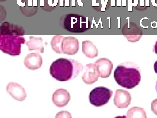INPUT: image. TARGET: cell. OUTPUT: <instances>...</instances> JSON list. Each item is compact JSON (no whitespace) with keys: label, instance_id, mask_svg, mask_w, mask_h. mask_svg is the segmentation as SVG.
Returning a JSON list of instances; mask_svg holds the SVG:
<instances>
[{"label":"cell","instance_id":"22","mask_svg":"<svg viewBox=\"0 0 157 118\" xmlns=\"http://www.w3.org/2000/svg\"><path fill=\"white\" fill-rule=\"evenodd\" d=\"M151 3L153 6L157 7V0H151Z\"/></svg>","mask_w":157,"mask_h":118},{"label":"cell","instance_id":"25","mask_svg":"<svg viewBox=\"0 0 157 118\" xmlns=\"http://www.w3.org/2000/svg\"><path fill=\"white\" fill-rule=\"evenodd\" d=\"M1 1H5V0H0Z\"/></svg>","mask_w":157,"mask_h":118},{"label":"cell","instance_id":"16","mask_svg":"<svg viewBox=\"0 0 157 118\" xmlns=\"http://www.w3.org/2000/svg\"><path fill=\"white\" fill-rule=\"evenodd\" d=\"M63 37L61 35H56L53 37L51 41L50 44L52 48L57 53L61 54L60 46Z\"/></svg>","mask_w":157,"mask_h":118},{"label":"cell","instance_id":"18","mask_svg":"<svg viewBox=\"0 0 157 118\" xmlns=\"http://www.w3.org/2000/svg\"><path fill=\"white\" fill-rule=\"evenodd\" d=\"M71 117L70 113L67 111H61L57 113L56 116V118Z\"/></svg>","mask_w":157,"mask_h":118},{"label":"cell","instance_id":"9","mask_svg":"<svg viewBox=\"0 0 157 118\" xmlns=\"http://www.w3.org/2000/svg\"><path fill=\"white\" fill-rule=\"evenodd\" d=\"M131 99V95L127 91L121 89L116 90L113 101L117 108H124L127 107L130 104Z\"/></svg>","mask_w":157,"mask_h":118},{"label":"cell","instance_id":"14","mask_svg":"<svg viewBox=\"0 0 157 118\" xmlns=\"http://www.w3.org/2000/svg\"><path fill=\"white\" fill-rule=\"evenodd\" d=\"M82 50L83 54L87 57L94 58L98 55V52L96 46L91 41L86 40L82 43Z\"/></svg>","mask_w":157,"mask_h":118},{"label":"cell","instance_id":"7","mask_svg":"<svg viewBox=\"0 0 157 118\" xmlns=\"http://www.w3.org/2000/svg\"><path fill=\"white\" fill-rule=\"evenodd\" d=\"M96 66L99 77L107 78L110 75L113 68L111 61L105 58H100L94 63Z\"/></svg>","mask_w":157,"mask_h":118},{"label":"cell","instance_id":"11","mask_svg":"<svg viewBox=\"0 0 157 118\" xmlns=\"http://www.w3.org/2000/svg\"><path fill=\"white\" fill-rule=\"evenodd\" d=\"M99 77L95 64L90 63L86 65L85 71L82 76L83 81L86 84H92L97 81Z\"/></svg>","mask_w":157,"mask_h":118},{"label":"cell","instance_id":"20","mask_svg":"<svg viewBox=\"0 0 157 118\" xmlns=\"http://www.w3.org/2000/svg\"><path fill=\"white\" fill-rule=\"evenodd\" d=\"M151 26L153 28H157V22L153 21L151 23Z\"/></svg>","mask_w":157,"mask_h":118},{"label":"cell","instance_id":"2","mask_svg":"<svg viewBox=\"0 0 157 118\" xmlns=\"http://www.w3.org/2000/svg\"><path fill=\"white\" fill-rule=\"evenodd\" d=\"M114 79L120 86L132 89L138 85L141 80L140 68L131 62L119 65L114 72Z\"/></svg>","mask_w":157,"mask_h":118},{"label":"cell","instance_id":"17","mask_svg":"<svg viewBox=\"0 0 157 118\" xmlns=\"http://www.w3.org/2000/svg\"><path fill=\"white\" fill-rule=\"evenodd\" d=\"M127 116L128 117H133L134 116H139V117H146V113L142 108L133 107L129 109L127 112Z\"/></svg>","mask_w":157,"mask_h":118},{"label":"cell","instance_id":"6","mask_svg":"<svg viewBox=\"0 0 157 118\" xmlns=\"http://www.w3.org/2000/svg\"><path fill=\"white\" fill-rule=\"evenodd\" d=\"M79 47V43L77 38L72 36L63 38L60 46L61 54L75 55L78 51Z\"/></svg>","mask_w":157,"mask_h":118},{"label":"cell","instance_id":"1","mask_svg":"<svg viewBox=\"0 0 157 118\" xmlns=\"http://www.w3.org/2000/svg\"><path fill=\"white\" fill-rule=\"evenodd\" d=\"M83 69L78 61L72 59L60 58L51 64L50 73L56 80L65 81L75 78Z\"/></svg>","mask_w":157,"mask_h":118},{"label":"cell","instance_id":"5","mask_svg":"<svg viewBox=\"0 0 157 118\" xmlns=\"http://www.w3.org/2000/svg\"><path fill=\"white\" fill-rule=\"evenodd\" d=\"M113 93L111 90L104 86L95 87L89 93L90 102L96 107L102 106L108 103Z\"/></svg>","mask_w":157,"mask_h":118},{"label":"cell","instance_id":"24","mask_svg":"<svg viewBox=\"0 0 157 118\" xmlns=\"http://www.w3.org/2000/svg\"><path fill=\"white\" fill-rule=\"evenodd\" d=\"M156 90H157V83H156Z\"/></svg>","mask_w":157,"mask_h":118},{"label":"cell","instance_id":"13","mask_svg":"<svg viewBox=\"0 0 157 118\" xmlns=\"http://www.w3.org/2000/svg\"><path fill=\"white\" fill-rule=\"evenodd\" d=\"M25 32L23 28L18 25L4 22L0 26V34L23 35Z\"/></svg>","mask_w":157,"mask_h":118},{"label":"cell","instance_id":"4","mask_svg":"<svg viewBox=\"0 0 157 118\" xmlns=\"http://www.w3.org/2000/svg\"><path fill=\"white\" fill-rule=\"evenodd\" d=\"M23 35L0 34V49L4 53L12 56L19 55L21 44L26 42Z\"/></svg>","mask_w":157,"mask_h":118},{"label":"cell","instance_id":"3","mask_svg":"<svg viewBox=\"0 0 157 118\" xmlns=\"http://www.w3.org/2000/svg\"><path fill=\"white\" fill-rule=\"evenodd\" d=\"M61 26L67 31L71 33H81L89 30L91 24L89 19L78 14H67L61 18Z\"/></svg>","mask_w":157,"mask_h":118},{"label":"cell","instance_id":"15","mask_svg":"<svg viewBox=\"0 0 157 118\" xmlns=\"http://www.w3.org/2000/svg\"><path fill=\"white\" fill-rule=\"evenodd\" d=\"M30 40L26 42L29 51L38 50L41 53L44 52V48L42 44V39L41 37H36L30 36Z\"/></svg>","mask_w":157,"mask_h":118},{"label":"cell","instance_id":"21","mask_svg":"<svg viewBox=\"0 0 157 118\" xmlns=\"http://www.w3.org/2000/svg\"><path fill=\"white\" fill-rule=\"evenodd\" d=\"M154 69L155 73L157 74V60L154 64Z\"/></svg>","mask_w":157,"mask_h":118},{"label":"cell","instance_id":"23","mask_svg":"<svg viewBox=\"0 0 157 118\" xmlns=\"http://www.w3.org/2000/svg\"><path fill=\"white\" fill-rule=\"evenodd\" d=\"M154 49L155 52L157 54V41L155 45Z\"/></svg>","mask_w":157,"mask_h":118},{"label":"cell","instance_id":"10","mask_svg":"<svg viewBox=\"0 0 157 118\" xmlns=\"http://www.w3.org/2000/svg\"><path fill=\"white\" fill-rule=\"evenodd\" d=\"M70 95L67 90L59 88L53 93L52 100L55 105L60 108L66 105L70 100Z\"/></svg>","mask_w":157,"mask_h":118},{"label":"cell","instance_id":"8","mask_svg":"<svg viewBox=\"0 0 157 118\" xmlns=\"http://www.w3.org/2000/svg\"><path fill=\"white\" fill-rule=\"evenodd\" d=\"M6 89L7 92L12 97L18 101H23L26 97L27 94L24 88L17 83H9L6 86Z\"/></svg>","mask_w":157,"mask_h":118},{"label":"cell","instance_id":"12","mask_svg":"<svg viewBox=\"0 0 157 118\" xmlns=\"http://www.w3.org/2000/svg\"><path fill=\"white\" fill-rule=\"evenodd\" d=\"M42 62V57L38 53H32L28 54L24 60V63L25 67L32 70L40 68Z\"/></svg>","mask_w":157,"mask_h":118},{"label":"cell","instance_id":"19","mask_svg":"<svg viewBox=\"0 0 157 118\" xmlns=\"http://www.w3.org/2000/svg\"><path fill=\"white\" fill-rule=\"evenodd\" d=\"M151 108L153 112L157 115V99L154 100L151 104Z\"/></svg>","mask_w":157,"mask_h":118}]
</instances>
